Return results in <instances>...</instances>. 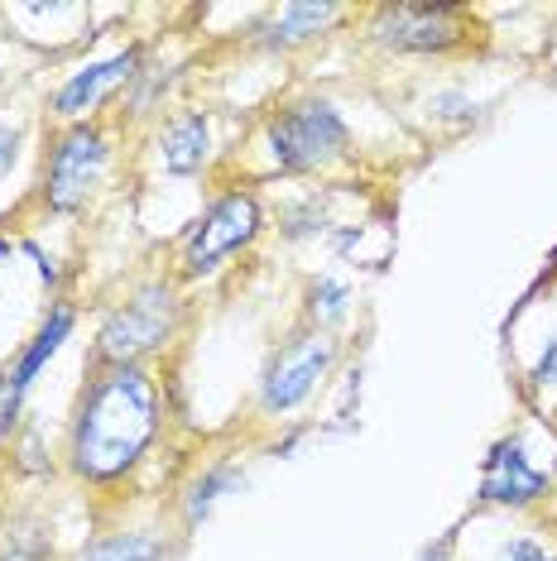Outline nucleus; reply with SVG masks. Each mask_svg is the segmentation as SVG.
I'll return each mask as SVG.
<instances>
[{
    "instance_id": "obj_24",
    "label": "nucleus",
    "mask_w": 557,
    "mask_h": 561,
    "mask_svg": "<svg viewBox=\"0 0 557 561\" xmlns=\"http://www.w3.org/2000/svg\"><path fill=\"white\" fill-rule=\"evenodd\" d=\"M418 561H457V557H452V538H437L433 547H423V557H418Z\"/></svg>"
},
{
    "instance_id": "obj_21",
    "label": "nucleus",
    "mask_w": 557,
    "mask_h": 561,
    "mask_svg": "<svg viewBox=\"0 0 557 561\" xmlns=\"http://www.w3.org/2000/svg\"><path fill=\"white\" fill-rule=\"evenodd\" d=\"M20 149H24V130L5 116V111H0V178H10V169H15V159H20Z\"/></svg>"
},
{
    "instance_id": "obj_5",
    "label": "nucleus",
    "mask_w": 557,
    "mask_h": 561,
    "mask_svg": "<svg viewBox=\"0 0 557 561\" xmlns=\"http://www.w3.org/2000/svg\"><path fill=\"white\" fill-rule=\"evenodd\" d=\"M111 163H116V135L106 121H82V125H58L44 149L39 169V207L54 216H72L96 197L106 183Z\"/></svg>"
},
{
    "instance_id": "obj_17",
    "label": "nucleus",
    "mask_w": 557,
    "mask_h": 561,
    "mask_svg": "<svg viewBox=\"0 0 557 561\" xmlns=\"http://www.w3.org/2000/svg\"><path fill=\"white\" fill-rule=\"evenodd\" d=\"M5 446H10V470H15L20 480H44V476H54L58 470L54 451H48V442H44V427L30 423V417H24L20 432Z\"/></svg>"
},
{
    "instance_id": "obj_8",
    "label": "nucleus",
    "mask_w": 557,
    "mask_h": 561,
    "mask_svg": "<svg viewBox=\"0 0 557 561\" xmlns=\"http://www.w3.org/2000/svg\"><path fill=\"white\" fill-rule=\"evenodd\" d=\"M78 331V302L54 298L39 317V327L30 331V341L15 351V360L5 365V389H0V442H10L20 432V423L30 417V393L39 385V375L58 360V351L72 341Z\"/></svg>"
},
{
    "instance_id": "obj_19",
    "label": "nucleus",
    "mask_w": 557,
    "mask_h": 561,
    "mask_svg": "<svg viewBox=\"0 0 557 561\" xmlns=\"http://www.w3.org/2000/svg\"><path fill=\"white\" fill-rule=\"evenodd\" d=\"M496 561H557V552H553L548 542H538V538H528V533H519V538L500 542Z\"/></svg>"
},
{
    "instance_id": "obj_9",
    "label": "nucleus",
    "mask_w": 557,
    "mask_h": 561,
    "mask_svg": "<svg viewBox=\"0 0 557 561\" xmlns=\"http://www.w3.org/2000/svg\"><path fill=\"white\" fill-rule=\"evenodd\" d=\"M145 68V48H116L106 58H92L82 68H72L54 92H48V116L58 125H82V121H101V111L111 106L121 92H130V82Z\"/></svg>"
},
{
    "instance_id": "obj_4",
    "label": "nucleus",
    "mask_w": 557,
    "mask_h": 561,
    "mask_svg": "<svg viewBox=\"0 0 557 561\" xmlns=\"http://www.w3.org/2000/svg\"><path fill=\"white\" fill-rule=\"evenodd\" d=\"M264 231H270V221H264V202L240 183L221 187V193L193 216V226L183 231L169 274L179 278L183 288L212 284V278L226 274L236 260H246V254L260 245Z\"/></svg>"
},
{
    "instance_id": "obj_11",
    "label": "nucleus",
    "mask_w": 557,
    "mask_h": 561,
    "mask_svg": "<svg viewBox=\"0 0 557 561\" xmlns=\"http://www.w3.org/2000/svg\"><path fill=\"white\" fill-rule=\"evenodd\" d=\"M341 20H346L341 5H274L250 24V44L264 54H294V48L327 39Z\"/></svg>"
},
{
    "instance_id": "obj_10",
    "label": "nucleus",
    "mask_w": 557,
    "mask_h": 561,
    "mask_svg": "<svg viewBox=\"0 0 557 561\" xmlns=\"http://www.w3.org/2000/svg\"><path fill=\"white\" fill-rule=\"evenodd\" d=\"M553 480L534 466V456L524 451L519 437H504L490 446L486 470H480V504L496 508H534L538 500H548Z\"/></svg>"
},
{
    "instance_id": "obj_26",
    "label": "nucleus",
    "mask_w": 557,
    "mask_h": 561,
    "mask_svg": "<svg viewBox=\"0 0 557 561\" xmlns=\"http://www.w3.org/2000/svg\"><path fill=\"white\" fill-rule=\"evenodd\" d=\"M0 48H5V34H0ZM0 82H5V62H0Z\"/></svg>"
},
{
    "instance_id": "obj_22",
    "label": "nucleus",
    "mask_w": 557,
    "mask_h": 561,
    "mask_svg": "<svg viewBox=\"0 0 557 561\" xmlns=\"http://www.w3.org/2000/svg\"><path fill=\"white\" fill-rule=\"evenodd\" d=\"M528 385L534 389H548V385H557V336L543 346V355L534 360V369H528Z\"/></svg>"
},
{
    "instance_id": "obj_25",
    "label": "nucleus",
    "mask_w": 557,
    "mask_h": 561,
    "mask_svg": "<svg viewBox=\"0 0 557 561\" xmlns=\"http://www.w3.org/2000/svg\"><path fill=\"white\" fill-rule=\"evenodd\" d=\"M15 250H20V245H15V240H10L5 231H0V270H5V264H10V260H15Z\"/></svg>"
},
{
    "instance_id": "obj_3",
    "label": "nucleus",
    "mask_w": 557,
    "mask_h": 561,
    "mask_svg": "<svg viewBox=\"0 0 557 561\" xmlns=\"http://www.w3.org/2000/svg\"><path fill=\"white\" fill-rule=\"evenodd\" d=\"M255 145L264 149V169L278 178L327 173L356 154V135H351L346 116L337 111L332 96L318 92L284 96L274 111H264Z\"/></svg>"
},
{
    "instance_id": "obj_16",
    "label": "nucleus",
    "mask_w": 557,
    "mask_h": 561,
    "mask_svg": "<svg viewBox=\"0 0 557 561\" xmlns=\"http://www.w3.org/2000/svg\"><path fill=\"white\" fill-rule=\"evenodd\" d=\"M351 302H356V288L346 278H337V274L308 278V288H303V327L332 331L337 336V327L351 317Z\"/></svg>"
},
{
    "instance_id": "obj_15",
    "label": "nucleus",
    "mask_w": 557,
    "mask_h": 561,
    "mask_svg": "<svg viewBox=\"0 0 557 561\" xmlns=\"http://www.w3.org/2000/svg\"><path fill=\"white\" fill-rule=\"evenodd\" d=\"M68 561H169V538L159 528H106Z\"/></svg>"
},
{
    "instance_id": "obj_18",
    "label": "nucleus",
    "mask_w": 557,
    "mask_h": 561,
    "mask_svg": "<svg viewBox=\"0 0 557 561\" xmlns=\"http://www.w3.org/2000/svg\"><path fill=\"white\" fill-rule=\"evenodd\" d=\"M327 231V216H322V202L318 197H303V202H294V207H284L278 211V236L284 240H318Z\"/></svg>"
},
{
    "instance_id": "obj_23",
    "label": "nucleus",
    "mask_w": 557,
    "mask_h": 561,
    "mask_svg": "<svg viewBox=\"0 0 557 561\" xmlns=\"http://www.w3.org/2000/svg\"><path fill=\"white\" fill-rule=\"evenodd\" d=\"M20 254H30L34 270H39V284L44 288H58V264L54 254H44V245H34V240H20Z\"/></svg>"
},
{
    "instance_id": "obj_6",
    "label": "nucleus",
    "mask_w": 557,
    "mask_h": 561,
    "mask_svg": "<svg viewBox=\"0 0 557 561\" xmlns=\"http://www.w3.org/2000/svg\"><path fill=\"white\" fill-rule=\"evenodd\" d=\"M337 360H341V341L332 336V331H312V327L288 331L260 369L255 413L270 417V423L294 417L298 408H308L312 399H318V389L332 379Z\"/></svg>"
},
{
    "instance_id": "obj_14",
    "label": "nucleus",
    "mask_w": 557,
    "mask_h": 561,
    "mask_svg": "<svg viewBox=\"0 0 557 561\" xmlns=\"http://www.w3.org/2000/svg\"><path fill=\"white\" fill-rule=\"evenodd\" d=\"M0 561H54V523L44 508L24 504L0 514Z\"/></svg>"
},
{
    "instance_id": "obj_7",
    "label": "nucleus",
    "mask_w": 557,
    "mask_h": 561,
    "mask_svg": "<svg viewBox=\"0 0 557 561\" xmlns=\"http://www.w3.org/2000/svg\"><path fill=\"white\" fill-rule=\"evenodd\" d=\"M365 44H375L379 54L395 58H442V54H462L466 44L476 39V15L466 5H375L365 10L361 24Z\"/></svg>"
},
{
    "instance_id": "obj_20",
    "label": "nucleus",
    "mask_w": 557,
    "mask_h": 561,
    "mask_svg": "<svg viewBox=\"0 0 557 561\" xmlns=\"http://www.w3.org/2000/svg\"><path fill=\"white\" fill-rule=\"evenodd\" d=\"M428 111H433V121H457V125H466L476 106L466 101V92H433V96H428Z\"/></svg>"
},
{
    "instance_id": "obj_12",
    "label": "nucleus",
    "mask_w": 557,
    "mask_h": 561,
    "mask_svg": "<svg viewBox=\"0 0 557 561\" xmlns=\"http://www.w3.org/2000/svg\"><path fill=\"white\" fill-rule=\"evenodd\" d=\"M217 159V135H212V116L197 106L179 111L159 125V169L169 178H197Z\"/></svg>"
},
{
    "instance_id": "obj_1",
    "label": "nucleus",
    "mask_w": 557,
    "mask_h": 561,
    "mask_svg": "<svg viewBox=\"0 0 557 561\" xmlns=\"http://www.w3.org/2000/svg\"><path fill=\"white\" fill-rule=\"evenodd\" d=\"M163 427H169V393L155 365L87 369L62 427L58 466L82 490H121L155 456Z\"/></svg>"
},
{
    "instance_id": "obj_2",
    "label": "nucleus",
    "mask_w": 557,
    "mask_h": 561,
    "mask_svg": "<svg viewBox=\"0 0 557 561\" xmlns=\"http://www.w3.org/2000/svg\"><path fill=\"white\" fill-rule=\"evenodd\" d=\"M187 327V293L173 274H149L130 284L101 317L87 369L106 365H155L173 351Z\"/></svg>"
},
{
    "instance_id": "obj_13",
    "label": "nucleus",
    "mask_w": 557,
    "mask_h": 561,
    "mask_svg": "<svg viewBox=\"0 0 557 561\" xmlns=\"http://www.w3.org/2000/svg\"><path fill=\"white\" fill-rule=\"evenodd\" d=\"M240 484H246V470H240V461H231V456H217V461L197 466L193 480L179 490V523H183V533H193L197 523H207L212 514H217V504L226 500V494H236Z\"/></svg>"
},
{
    "instance_id": "obj_27",
    "label": "nucleus",
    "mask_w": 557,
    "mask_h": 561,
    "mask_svg": "<svg viewBox=\"0 0 557 561\" xmlns=\"http://www.w3.org/2000/svg\"><path fill=\"white\" fill-rule=\"evenodd\" d=\"M0 389H5V365H0Z\"/></svg>"
}]
</instances>
